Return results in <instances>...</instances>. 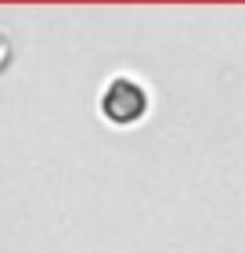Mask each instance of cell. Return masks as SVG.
<instances>
[{"mask_svg": "<svg viewBox=\"0 0 245 253\" xmlns=\"http://www.w3.org/2000/svg\"><path fill=\"white\" fill-rule=\"evenodd\" d=\"M101 109H105V116L115 120V123H134V120H141V112L148 109V94L134 80H112V87L105 90Z\"/></svg>", "mask_w": 245, "mask_h": 253, "instance_id": "obj_1", "label": "cell"}]
</instances>
